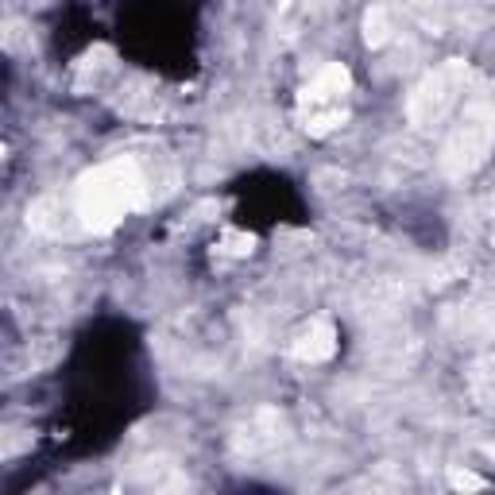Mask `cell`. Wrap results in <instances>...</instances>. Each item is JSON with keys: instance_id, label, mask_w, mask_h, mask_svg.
Wrapping results in <instances>:
<instances>
[{"instance_id": "6da1fadb", "label": "cell", "mask_w": 495, "mask_h": 495, "mask_svg": "<svg viewBox=\"0 0 495 495\" xmlns=\"http://www.w3.org/2000/svg\"><path fill=\"white\" fill-rule=\"evenodd\" d=\"M139 202H144V179H139V167L132 159L101 163L97 171H89L78 182V197H74L81 225L93 232L116 229L124 214H132Z\"/></svg>"}, {"instance_id": "7a4b0ae2", "label": "cell", "mask_w": 495, "mask_h": 495, "mask_svg": "<svg viewBox=\"0 0 495 495\" xmlns=\"http://www.w3.org/2000/svg\"><path fill=\"white\" fill-rule=\"evenodd\" d=\"M465 78H468L465 63H449V66L433 70V74L415 89V97H410V121L422 124V128L445 121V113H449L457 105V97H461Z\"/></svg>"}, {"instance_id": "3957f363", "label": "cell", "mask_w": 495, "mask_h": 495, "mask_svg": "<svg viewBox=\"0 0 495 495\" xmlns=\"http://www.w3.org/2000/svg\"><path fill=\"white\" fill-rule=\"evenodd\" d=\"M491 139H495V113L488 105H480V109H473L465 116V124L457 128L449 147H445V167H449V174L473 171L476 163L488 155Z\"/></svg>"}, {"instance_id": "277c9868", "label": "cell", "mask_w": 495, "mask_h": 495, "mask_svg": "<svg viewBox=\"0 0 495 495\" xmlns=\"http://www.w3.org/2000/svg\"><path fill=\"white\" fill-rule=\"evenodd\" d=\"M352 86V78H348V70L340 66V63H329L325 70H317V78L306 86V105H337L340 97L348 93Z\"/></svg>"}, {"instance_id": "5b68a950", "label": "cell", "mask_w": 495, "mask_h": 495, "mask_svg": "<svg viewBox=\"0 0 495 495\" xmlns=\"http://www.w3.org/2000/svg\"><path fill=\"white\" fill-rule=\"evenodd\" d=\"M333 352H337V333H333V329H329L325 322H314L298 340H294V357H298V360H310V364L329 360Z\"/></svg>"}, {"instance_id": "8992f818", "label": "cell", "mask_w": 495, "mask_h": 495, "mask_svg": "<svg viewBox=\"0 0 495 495\" xmlns=\"http://www.w3.org/2000/svg\"><path fill=\"white\" fill-rule=\"evenodd\" d=\"M387 35H391V20H387V8H383V4L368 8V16H364V39H368V46H383Z\"/></svg>"}, {"instance_id": "52a82bcc", "label": "cell", "mask_w": 495, "mask_h": 495, "mask_svg": "<svg viewBox=\"0 0 495 495\" xmlns=\"http://www.w3.org/2000/svg\"><path fill=\"white\" fill-rule=\"evenodd\" d=\"M449 484L457 491H480V488H488V480L476 476V473H468V468H449Z\"/></svg>"}]
</instances>
